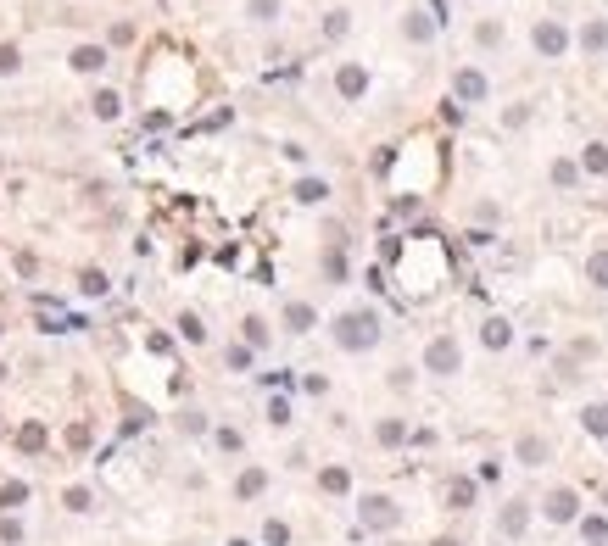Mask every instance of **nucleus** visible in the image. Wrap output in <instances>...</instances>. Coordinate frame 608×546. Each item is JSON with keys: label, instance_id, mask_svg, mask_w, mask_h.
<instances>
[{"label": "nucleus", "instance_id": "obj_1", "mask_svg": "<svg viewBox=\"0 0 608 546\" xmlns=\"http://www.w3.org/2000/svg\"><path fill=\"white\" fill-rule=\"evenodd\" d=\"M374 340H380V312L374 307H357V312L335 318V346L341 351H369Z\"/></svg>", "mask_w": 608, "mask_h": 546}, {"label": "nucleus", "instance_id": "obj_2", "mask_svg": "<svg viewBox=\"0 0 608 546\" xmlns=\"http://www.w3.org/2000/svg\"><path fill=\"white\" fill-rule=\"evenodd\" d=\"M424 363H430V374H457V363H463V351H457L452 334H441V340H430V351H424Z\"/></svg>", "mask_w": 608, "mask_h": 546}, {"label": "nucleus", "instance_id": "obj_3", "mask_svg": "<svg viewBox=\"0 0 608 546\" xmlns=\"http://www.w3.org/2000/svg\"><path fill=\"white\" fill-rule=\"evenodd\" d=\"M564 45H569V39H564L558 22H541V28H536V51H541V56H558Z\"/></svg>", "mask_w": 608, "mask_h": 546}, {"label": "nucleus", "instance_id": "obj_4", "mask_svg": "<svg viewBox=\"0 0 608 546\" xmlns=\"http://www.w3.org/2000/svg\"><path fill=\"white\" fill-rule=\"evenodd\" d=\"M547 519H552V524H569V519H575V490H552V496H547Z\"/></svg>", "mask_w": 608, "mask_h": 546}, {"label": "nucleus", "instance_id": "obj_5", "mask_svg": "<svg viewBox=\"0 0 608 546\" xmlns=\"http://www.w3.org/2000/svg\"><path fill=\"white\" fill-rule=\"evenodd\" d=\"M73 67H78V73H101V67H106V51H101V45H78V51H73Z\"/></svg>", "mask_w": 608, "mask_h": 546}, {"label": "nucleus", "instance_id": "obj_6", "mask_svg": "<svg viewBox=\"0 0 608 546\" xmlns=\"http://www.w3.org/2000/svg\"><path fill=\"white\" fill-rule=\"evenodd\" d=\"M519 463H525V468H541V463H547V441L525 435V441H519Z\"/></svg>", "mask_w": 608, "mask_h": 546}, {"label": "nucleus", "instance_id": "obj_7", "mask_svg": "<svg viewBox=\"0 0 608 546\" xmlns=\"http://www.w3.org/2000/svg\"><path fill=\"white\" fill-rule=\"evenodd\" d=\"M452 89L463 95V100H480V95H486V78H480V73H457Z\"/></svg>", "mask_w": 608, "mask_h": 546}, {"label": "nucleus", "instance_id": "obj_8", "mask_svg": "<svg viewBox=\"0 0 608 546\" xmlns=\"http://www.w3.org/2000/svg\"><path fill=\"white\" fill-rule=\"evenodd\" d=\"M363 519H369V524H396V513H391V502H385V496H374V502H363Z\"/></svg>", "mask_w": 608, "mask_h": 546}, {"label": "nucleus", "instance_id": "obj_9", "mask_svg": "<svg viewBox=\"0 0 608 546\" xmlns=\"http://www.w3.org/2000/svg\"><path fill=\"white\" fill-rule=\"evenodd\" d=\"M514 340V329H508V318H486V346L497 351V346H508Z\"/></svg>", "mask_w": 608, "mask_h": 546}, {"label": "nucleus", "instance_id": "obj_10", "mask_svg": "<svg viewBox=\"0 0 608 546\" xmlns=\"http://www.w3.org/2000/svg\"><path fill=\"white\" fill-rule=\"evenodd\" d=\"M285 323H291V334H307V329H312V307L291 301V307H285Z\"/></svg>", "mask_w": 608, "mask_h": 546}, {"label": "nucleus", "instance_id": "obj_11", "mask_svg": "<svg viewBox=\"0 0 608 546\" xmlns=\"http://www.w3.org/2000/svg\"><path fill=\"white\" fill-rule=\"evenodd\" d=\"M363 67H341V95H363Z\"/></svg>", "mask_w": 608, "mask_h": 546}, {"label": "nucleus", "instance_id": "obj_12", "mask_svg": "<svg viewBox=\"0 0 608 546\" xmlns=\"http://www.w3.org/2000/svg\"><path fill=\"white\" fill-rule=\"evenodd\" d=\"M581 45H586V51H603V45H608V22H586Z\"/></svg>", "mask_w": 608, "mask_h": 546}, {"label": "nucleus", "instance_id": "obj_13", "mask_svg": "<svg viewBox=\"0 0 608 546\" xmlns=\"http://www.w3.org/2000/svg\"><path fill=\"white\" fill-rule=\"evenodd\" d=\"M525 530V502H514L508 513H502V535H519Z\"/></svg>", "mask_w": 608, "mask_h": 546}, {"label": "nucleus", "instance_id": "obj_14", "mask_svg": "<svg viewBox=\"0 0 608 546\" xmlns=\"http://www.w3.org/2000/svg\"><path fill=\"white\" fill-rule=\"evenodd\" d=\"M581 418H586V429H592V435H608V407H586Z\"/></svg>", "mask_w": 608, "mask_h": 546}, {"label": "nucleus", "instance_id": "obj_15", "mask_svg": "<svg viewBox=\"0 0 608 546\" xmlns=\"http://www.w3.org/2000/svg\"><path fill=\"white\" fill-rule=\"evenodd\" d=\"M329 190H324V178H307V184H296V201H324Z\"/></svg>", "mask_w": 608, "mask_h": 546}, {"label": "nucleus", "instance_id": "obj_16", "mask_svg": "<svg viewBox=\"0 0 608 546\" xmlns=\"http://www.w3.org/2000/svg\"><path fill=\"white\" fill-rule=\"evenodd\" d=\"M592 285H597V290H608V251H597V256H592Z\"/></svg>", "mask_w": 608, "mask_h": 546}, {"label": "nucleus", "instance_id": "obj_17", "mask_svg": "<svg viewBox=\"0 0 608 546\" xmlns=\"http://www.w3.org/2000/svg\"><path fill=\"white\" fill-rule=\"evenodd\" d=\"M246 11H251V17H257V22H274V11H279V0H251V6H246Z\"/></svg>", "mask_w": 608, "mask_h": 546}, {"label": "nucleus", "instance_id": "obj_18", "mask_svg": "<svg viewBox=\"0 0 608 546\" xmlns=\"http://www.w3.org/2000/svg\"><path fill=\"white\" fill-rule=\"evenodd\" d=\"M407 39H430V22L419 11H407Z\"/></svg>", "mask_w": 608, "mask_h": 546}, {"label": "nucleus", "instance_id": "obj_19", "mask_svg": "<svg viewBox=\"0 0 608 546\" xmlns=\"http://www.w3.org/2000/svg\"><path fill=\"white\" fill-rule=\"evenodd\" d=\"M95 112H101V117H118V95L101 89V95H95Z\"/></svg>", "mask_w": 608, "mask_h": 546}, {"label": "nucleus", "instance_id": "obj_20", "mask_svg": "<svg viewBox=\"0 0 608 546\" xmlns=\"http://www.w3.org/2000/svg\"><path fill=\"white\" fill-rule=\"evenodd\" d=\"M586 167H592V173H603V167H608V151H603V145H586Z\"/></svg>", "mask_w": 608, "mask_h": 546}, {"label": "nucleus", "instance_id": "obj_21", "mask_svg": "<svg viewBox=\"0 0 608 546\" xmlns=\"http://www.w3.org/2000/svg\"><path fill=\"white\" fill-rule=\"evenodd\" d=\"M179 329H184V340H201V334H207V329H201V318H190V312L179 318Z\"/></svg>", "mask_w": 608, "mask_h": 546}, {"label": "nucleus", "instance_id": "obj_22", "mask_svg": "<svg viewBox=\"0 0 608 546\" xmlns=\"http://www.w3.org/2000/svg\"><path fill=\"white\" fill-rule=\"evenodd\" d=\"M246 340H251V346H262V340H268V329H262V318H246Z\"/></svg>", "mask_w": 608, "mask_h": 546}, {"label": "nucleus", "instance_id": "obj_23", "mask_svg": "<svg viewBox=\"0 0 608 546\" xmlns=\"http://www.w3.org/2000/svg\"><path fill=\"white\" fill-rule=\"evenodd\" d=\"M324 34L335 39V34H346V11H329V22H324Z\"/></svg>", "mask_w": 608, "mask_h": 546}, {"label": "nucleus", "instance_id": "obj_24", "mask_svg": "<svg viewBox=\"0 0 608 546\" xmlns=\"http://www.w3.org/2000/svg\"><path fill=\"white\" fill-rule=\"evenodd\" d=\"M0 73H17V45H0Z\"/></svg>", "mask_w": 608, "mask_h": 546}, {"label": "nucleus", "instance_id": "obj_25", "mask_svg": "<svg viewBox=\"0 0 608 546\" xmlns=\"http://www.w3.org/2000/svg\"><path fill=\"white\" fill-rule=\"evenodd\" d=\"M469 496H474V485H469V479H457V485H452V502H457V507H469Z\"/></svg>", "mask_w": 608, "mask_h": 546}]
</instances>
